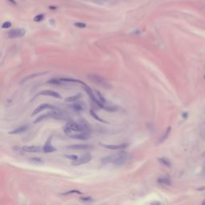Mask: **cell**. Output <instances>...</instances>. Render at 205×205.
<instances>
[{
    "mask_svg": "<svg viewBox=\"0 0 205 205\" xmlns=\"http://www.w3.org/2000/svg\"><path fill=\"white\" fill-rule=\"evenodd\" d=\"M159 184H162V185H166V186H170L171 184V181L168 177H166V176H162V177H159L158 179H157Z\"/></svg>",
    "mask_w": 205,
    "mask_h": 205,
    "instance_id": "obj_15",
    "label": "cell"
},
{
    "mask_svg": "<svg viewBox=\"0 0 205 205\" xmlns=\"http://www.w3.org/2000/svg\"><path fill=\"white\" fill-rule=\"evenodd\" d=\"M43 18H44V15H36L34 18V22H40V21L43 20Z\"/></svg>",
    "mask_w": 205,
    "mask_h": 205,
    "instance_id": "obj_25",
    "label": "cell"
},
{
    "mask_svg": "<svg viewBox=\"0 0 205 205\" xmlns=\"http://www.w3.org/2000/svg\"><path fill=\"white\" fill-rule=\"evenodd\" d=\"M81 97V94H77L75 95H72V96H69V97H67L65 99V101L67 102H75L76 100H78V99Z\"/></svg>",
    "mask_w": 205,
    "mask_h": 205,
    "instance_id": "obj_17",
    "label": "cell"
},
{
    "mask_svg": "<svg viewBox=\"0 0 205 205\" xmlns=\"http://www.w3.org/2000/svg\"><path fill=\"white\" fill-rule=\"evenodd\" d=\"M51 137H50L49 139H47V143H45V145L43 146V151L45 153H50V152H55V151H56L55 147H53L51 144Z\"/></svg>",
    "mask_w": 205,
    "mask_h": 205,
    "instance_id": "obj_12",
    "label": "cell"
},
{
    "mask_svg": "<svg viewBox=\"0 0 205 205\" xmlns=\"http://www.w3.org/2000/svg\"><path fill=\"white\" fill-rule=\"evenodd\" d=\"M22 152H39L42 151L40 147L38 146H23L21 147Z\"/></svg>",
    "mask_w": 205,
    "mask_h": 205,
    "instance_id": "obj_11",
    "label": "cell"
},
{
    "mask_svg": "<svg viewBox=\"0 0 205 205\" xmlns=\"http://www.w3.org/2000/svg\"><path fill=\"white\" fill-rule=\"evenodd\" d=\"M30 160L32 162V163H37V164H40V163H43L44 161L43 159H41L39 158H31L30 159Z\"/></svg>",
    "mask_w": 205,
    "mask_h": 205,
    "instance_id": "obj_24",
    "label": "cell"
},
{
    "mask_svg": "<svg viewBox=\"0 0 205 205\" xmlns=\"http://www.w3.org/2000/svg\"><path fill=\"white\" fill-rule=\"evenodd\" d=\"M88 78H89V79H91V81H92L95 83H97L98 85L101 86H103V87H106V88L111 87V85L109 84L102 76L99 75H93V74H91V75H88Z\"/></svg>",
    "mask_w": 205,
    "mask_h": 205,
    "instance_id": "obj_3",
    "label": "cell"
},
{
    "mask_svg": "<svg viewBox=\"0 0 205 205\" xmlns=\"http://www.w3.org/2000/svg\"><path fill=\"white\" fill-rule=\"evenodd\" d=\"M54 108V107H53V106H51L50 104H48V103H43V104H41L39 105L38 107H37L36 108L34 109V111L32 112V114L31 115H38V113H40V112H42L44 110H46V109H53Z\"/></svg>",
    "mask_w": 205,
    "mask_h": 205,
    "instance_id": "obj_8",
    "label": "cell"
},
{
    "mask_svg": "<svg viewBox=\"0 0 205 205\" xmlns=\"http://www.w3.org/2000/svg\"><path fill=\"white\" fill-rule=\"evenodd\" d=\"M70 136L73 139H87L91 136L90 131H81L79 134H71Z\"/></svg>",
    "mask_w": 205,
    "mask_h": 205,
    "instance_id": "obj_7",
    "label": "cell"
},
{
    "mask_svg": "<svg viewBox=\"0 0 205 205\" xmlns=\"http://www.w3.org/2000/svg\"><path fill=\"white\" fill-rule=\"evenodd\" d=\"M100 145L102 147H105L107 149H110V150H119V149H123L125 147H127L128 146V143H121V144H118V145H108V144H102L101 143Z\"/></svg>",
    "mask_w": 205,
    "mask_h": 205,
    "instance_id": "obj_10",
    "label": "cell"
},
{
    "mask_svg": "<svg viewBox=\"0 0 205 205\" xmlns=\"http://www.w3.org/2000/svg\"><path fill=\"white\" fill-rule=\"evenodd\" d=\"M11 27V22H3L2 25V28L3 29H6V28H10Z\"/></svg>",
    "mask_w": 205,
    "mask_h": 205,
    "instance_id": "obj_26",
    "label": "cell"
},
{
    "mask_svg": "<svg viewBox=\"0 0 205 205\" xmlns=\"http://www.w3.org/2000/svg\"><path fill=\"white\" fill-rule=\"evenodd\" d=\"M63 131L67 135H71L73 131H77V132L90 131V129L85 123H80L70 121V122H68L65 126L63 127Z\"/></svg>",
    "mask_w": 205,
    "mask_h": 205,
    "instance_id": "obj_2",
    "label": "cell"
},
{
    "mask_svg": "<svg viewBox=\"0 0 205 205\" xmlns=\"http://www.w3.org/2000/svg\"><path fill=\"white\" fill-rule=\"evenodd\" d=\"M91 155L89 153H86L83 155L79 157L78 159L75 160H73V162L71 163V164L74 166H79V165H82L84 164V163H86L90 162L91 160Z\"/></svg>",
    "mask_w": 205,
    "mask_h": 205,
    "instance_id": "obj_4",
    "label": "cell"
},
{
    "mask_svg": "<svg viewBox=\"0 0 205 205\" xmlns=\"http://www.w3.org/2000/svg\"><path fill=\"white\" fill-rule=\"evenodd\" d=\"M83 192H81L80 191H78V190H71V191H66V192H63V193H62L61 195H70V194H82Z\"/></svg>",
    "mask_w": 205,
    "mask_h": 205,
    "instance_id": "obj_22",
    "label": "cell"
},
{
    "mask_svg": "<svg viewBox=\"0 0 205 205\" xmlns=\"http://www.w3.org/2000/svg\"><path fill=\"white\" fill-rule=\"evenodd\" d=\"M47 83H51V84H55V85H58V84H62L63 82L61 81L60 79H56V78H54V79H50L49 81L47 82Z\"/></svg>",
    "mask_w": 205,
    "mask_h": 205,
    "instance_id": "obj_21",
    "label": "cell"
},
{
    "mask_svg": "<svg viewBox=\"0 0 205 205\" xmlns=\"http://www.w3.org/2000/svg\"><path fill=\"white\" fill-rule=\"evenodd\" d=\"M171 127H168V128H167L166 131H164V133L163 134L162 137L159 139V143H163V142H164V141H165L167 139H168V136H169V135H170V133H171Z\"/></svg>",
    "mask_w": 205,
    "mask_h": 205,
    "instance_id": "obj_16",
    "label": "cell"
},
{
    "mask_svg": "<svg viewBox=\"0 0 205 205\" xmlns=\"http://www.w3.org/2000/svg\"><path fill=\"white\" fill-rule=\"evenodd\" d=\"M47 72H41V73H36V74H34V75H29L27 77H26V78L22 80V82H24V81H27V80L28 79H33V78H35V77H38V76H40L42 75H45Z\"/></svg>",
    "mask_w": 205,
    "mask_h": 205,
    "instance_id": "obj_20",
    "label": "cell"
},
{
    "mask_svg": "<svg viewBox=\"0 0 205 205\" xmlns=\"http://www.w3.org/2000/svg\"><path fill=\"white\" fill-rule=\"evenodd\" d=\"M38 95H46V96H51V97H54V98H56V99H61V95L59 94L58 92L56 91H51V90H46V91H40L38 94H37L35 95V97Z\"/></svg>",
    "mask_w": 205,
    "mask_h": 205,
    "instance_id": "obj_6",
    "label": "cell"
},
{
    "mask_svg": "<svg viewBox=\"0 0 205 205\" xmlns=\"http://www.w3.org/2000/svg\"><path fill=\"white\" fill-rule=\"evenodd\" d=\"M75 26H76L77 27H80V28L86 27V24L83 23V22H76V23H75Z\"/></svg>",
    "mask_w": 205,
    "mask_h": 205,
    "instance_id": "obj_28",
    "label": "cell"
},
{
    "mask_svg": "<svg viewBox=\"0 0 205 205\" xmlns=\"http://www.w3.org/2000/svg\"><path fill=\"white\" fill-rule=\"evenodd\" d=\"M129 158L130 155L127 152H120L115 154V155H111L104 157L101 159V162L103 164L112 163L115 166H122L129 159Z\"/></svg>",
    "mask_w": 205,
    "mask_h": 205,
    "instance_id": "obj_1",
    "label": "cell"
},
{
    "mask_svg": "<svg viewBox=\"0 0 205 205\" xmlns=\"http://www.w3.org/2000/svg\"><path fill=\"white\" fill-rule=\"evenodd\" d=\"M25 34H26V31L24 29L16 28V29H13V30L10 31L8 32L7 35H8V37L11 38H15L22 37Z\"/></svg>",
    "mask_w": 205,
    "mask_h": 205,
    "instance_id": "obj_5",
    "label": "cell"
},
{
    "mask_svg": "<svg viewBox=\"0 0 205 205\" xmlns=\"http://www.w3.org/2000/svg\"><path fill=\"white\" fill-rule=\"evenodd\" d=\"M183 116H184V118H187V116H188V113H184V114H183Z\"/></svg>",
    "mask_w": 205,
    "mask_h": 205,
    "instance_id": "obj_30",
    "label": "cell"
},
{
    "mask_svg": "<svg viewBox=\"0 0 205 205\" xmlns=\"http://www.w3.org/2000/svg\"><path fill=\"white\" fill-rule=\"evenodd\" d=\"M80 200L82 201H84V202H90V201H93L92 198L91 197H82V198H79Z\"/></svg>",
    "mask_w": 205,
    "mask_h": 205,
    "instance_id": "obj_29",
    "label": "cell"
},
{
    "mask_svg": "<svg viewBox=\"0 0 205 205\" xmlns=\"http://www.w3.org/2000/svg\"><path fill=\"white\" fill-rule=\"evenodd\" d=\"M203 172H204V173H205V165H204V169H203Z\"/></svg>",
    "mask_w": 205,
    "mask_h": 205,
    "instance_id": "obj_31",
    "label": "cell"
},
{
    "mask_svg": "<svg viewBox=\"0 0 205 205\" xmlns=\"http://www.w3.org/2000/svg\"><path fill=\"white\" fill-rule=\"evenodd\" d=\"M66 157L67 159H71V160H75L79 158V156L78 155H67Z\"/></svg>",
    "mask_w": 205,
    "mask_h": 205,
    "instance_id": "obj_27",
    "label": "cell"
},
{
    "mask_svg": "<svg viewBox=\"0 0 205 205\" xmlns=\"http://www.w3.org/2000/svg\"><path fill=\"white\" fill-rule=\"evenodd\" d=\"M91 147L92 146L89 145V144H73V145L67 146V148L73 150H89Z\"/></svg>",
    "mask_w": 205,
    "mask_h": 205,
    "instance_id": "obj_9",
    "label": "cell"
},
{
    "mask_svg": "<svg viewBox=\"0 0 205 205\" xmlns=\"http://www.w3.org/2000/svg\"><path fill=\"white\" fill-rule=\"evenodd\" d=\"M96 94H97V98L99 99V100L102 103H103L105 104V102H106V99H104L103 96L102 95V94L100 92H99V91H96Z\"/></svg>",
    "mask_w": 205,
    "mask_h": 205,
    "instance_id": "obj_23",
    "label": "cell"
},
{
    "mask_svg": "<svg viewBox=\"0 0 205 205\" xmlns=\"http://www.w3.org/2000/svg\"><path fill=\"white\" fill-rule=\"evenodd\" d=\"M159 162L160 163H162L163 165H164L166 167H171V161L168 159V158H165V157H162V158H159Z\"/></svg>",
    "mask_w": 205,
    "mask_h": 205,
    "instance_id": "obj_18",
    "label": "cell"
},
{
    "mask_svg": "<svg viewBox=\"0 0 205 205\" xmlns=\"http://www.w3.org/2000/svg\"><path fill=\"white\" fill-rule=\"evenodd\" d=\"M70 107H71L74 110L76 111H84L85 108H86V106L81 102H74L73 104L70 105Z\"/></svg>",
    "mask_w": 205,
    "mask_h": 205,
    "instance_id": "obj_14",
    "label": "cell"
},
{
    "mask_svg": "<svg viewBox=\"0 0 205 205\" xmlns=\"http://www.w3.org/2000/svg\"><path fill=\"white\" fill-rule=\"evenodd\" d=\"M204 79H205V76H204Z\"/></svg>",
    "mask_w": 205,
    "mask_h": 205,
    "instance_id": "obj_32",
    "label": "cell"
},
{
    "mask_svg": "<svg viewBox=\"0 0 205 205\" xmlns=\"http://www.w3.org/2000/svg\"><path fill=\"white\" fill-rule=\"evenodd\" d=\"M28 129V126L27 125H23V126H21L19 127L15 128L14 130H12L11 131H9L10 135H16V134H19V133H22L26 131Z\"/></svg>",
    "mask_w": 205,
    "mask_h": 205,
    "instance_id": "obj_13",
    "label": "cell"
},
{
    "mask_svg": "<svg viewBox=\"0 0 205 205\" xmlns=\"http://www.w3.org/2000/svg\"><path fill=\"white\" fill-rule=\"evenodd\" d=\"M90 113H91V116L94 118V119H95L97 121H99V122H100V123H108L107 122H106L105 120H102L101 118H99V116H98V115L95 113V112L93 111V110H90Z\"/></svg>",
    "mask_w": 205,
    "mask_h": 205,
    "instance_id": "obj_19",
    "label": "cell"
}]
</instances>
